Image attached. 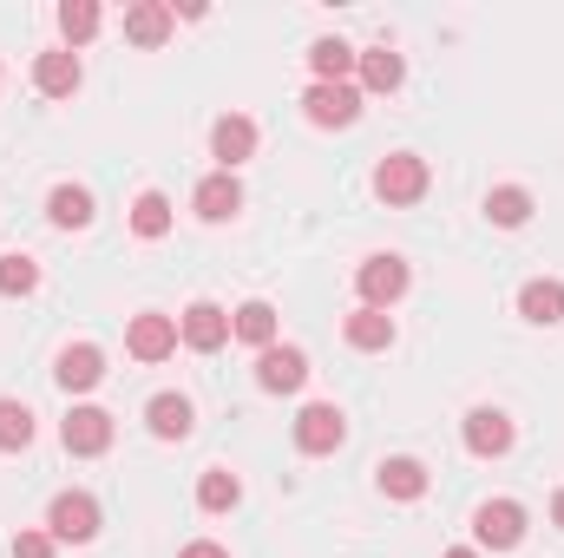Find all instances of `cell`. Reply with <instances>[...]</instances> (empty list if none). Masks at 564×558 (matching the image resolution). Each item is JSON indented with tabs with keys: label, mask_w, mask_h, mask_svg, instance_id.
<instances>
[{
	"label": "cell",
	"mask_w": 564,
	"mask_h": 558,
	"mask_svg": "<svg viewBox=\"0 0 564 558\" xmlns=\"http://www.w3.org/2000/svg\"><path fill=\"white\" fill-rule=\"evenodd\" d=\"M46 533H53L59 546L99 539V500H93V493H59V500L46 506Z\"/></svg>",
	"instance_id": "cell-1"
},
{
	"label": "cell",
	"mask_w": 564,
	"mask_h": 558,
	"mask_svg": "<svg viewBox=\"0 0 564 558\" xmlns=\"http://www.w3.org/2000/svg\"><path fill=\"white\" fill-rule=\"evenodd\" d=\"M408 282H414V270H408L401 257H368V264L355 270V289H361V309H394V302L408 296Z\"/></svg>",
	"instance_id": "cell-2"
},
{
	"label": "cell",
	"mask_w": 564,
	"mask_h": 558,
	"mask_svg": "<svg viewBox=\"0 0 564 558\" xmlns=\"http://www.w3.org/2000/svg\"><path fill=\"white\" fill-rule=\"evenodd\" d=\"M473 539H479L486 552H512V546L525 539V506H519V500H486V506L473 513Z\"/></svg>",
	"instance_id": "cell-3"
},
{
	"label": "cell",
	"mask_w": 564,
	"mask_h": 558,
	"mask_svg": "<svg viewBox=\"0 0 564 558\" xmlns=\"http://www.w3.org/2000/svg\"><path fill=\"white\" fill-rule=\"evenodd\" d=\"M375 197H388V204H414V197H426V158H414V151L381 158V164H375Z\"/></svg>",
	"instance_id": "cell-4"
},
{
	"label": "cell",
	"mask_w": 564,
	"mask_h": 558,
	"mask_svg": "<svg viewBox=\"0 0 564 558\" xmlns=\"http://www.w3.org/2000/svg\"><path fill=\"white\" fill-rule=\"evenodd\" d=\"M302 112H308V126H355L361 119V93L355 86H308L302 93Z\"/></svg>",
	"instance_id": "cell-5"
},
{
	"label": "cell",
	"mask_w": 564,
	"mask_h": 558,
	"mask_svg": "<svg viewBox=\"0 0 564 558\" xmlns=\"http://www.w3.org/2000/svg\"><path fill=\"white\" fill-rule=\"evenodd\" d=\"M177 335H184V348L217 355V348L230 342V309H217V302H191V309H184V322H177Z\"/></svg>",
	"instance_id": "cell-6"
},
{
	"label": "cell",
	"mask_w": 564,
	"mask_h": 558,
	"mask_svg": "<svg viewBox=\"0 0 564 558\" xmlns=\"http://www.w3.org/2000/svg\"><path fill=\"white\" fill-rule=\"evenodd\" d=\"M210 158H217V171H237L243 158H257V119L224 112V119L210 126Z\"/></svg>",
	"instance_id": "cell-7"
},
{
	"label": "cell",
	"mask_w": 564,
	"mask_h": 558,
	"mask_svg": "<svg viewBox=\"0 0 564 558\" xmlns=\"http://www.w3.org/2000/svg\"><path fill=\"white\" fill-rule=\"evenodd\" d=\"M341 433H348V420H341L335 401H315V408L295 415V447H302V453H335Z\"/></svg>",
	"instance_id": "cell-8"
},
{
	"label": "cell",
	"mask_w": 564,
	"mask_h": 558,
	"mask_svg": "<svg viewBox=\"0 0 564 558\" xmlns=\"http://www.w3.org/2000/svg\"><path fill=\"white\" fill-rule=\"evenodd\" d=\"M79 79H86V66H79V53H73V46H53V53H40V60H33V86H40L46 99H73V93H79Z\"/></svg>",
	"instance_id": "cell-9"
},
{
	"label": "cell",
	"mask_w": 564,
	"mask_h": 558,
	"mask_svg": "<svg viewBox=\"0 0 564 558\" xmlns=\"http://www.w3.org/2000/svg\"><path fill=\"white\" fill-rule=\"evenodd\" d=\"M53 382H59L66 395H86V388H99V382H106V355H99L93 342H73V348H59Z\"/></svg>",
	"instance_id": "cell-10"
},
{
	"label": "cell",
	"mask_w": 564,
	"mask_h": 558,
	"mask_svg": "<svg viewBox=\"0 0 564 558\" xmlns=\"http://www.w3.org/2000/svg\"><path fill=\"white\" fill-rule=\"evenodd\" d=\"M59 440H66V453L93 460V453H106V447H112V415H106V408H73L66 427H59Z\"/></svg>",
	"instance_id": "cell-11"
},
{
	"label": "cell",
	"mask_w": 564,
	"mask_h": 558,
	"mask_svg": "<svg viewBox=\"0 0 564 558\" xmlns=\"http://www.w3.org/2000/svg\"><path fill=\"white\" fill-rule=\"evenodd\" d=\"M126 348H132L139 362H164V355L177 348V322L158 315V309H144V315H132V329H126Z\"/></svg>",
	"instance_id": "cell-12"
},
{
	"label": "cell",
	"mask_w": 564,
	"mask_h": 558,
	"mask_svg": "<svg viewBox=\"0 0 564 558\" xmlns=\"http://www.w3.org/2000/svg\"><path fill=\"white\" fill-rule=\"evenodd\" d=\"M191 204H197V217H204V224H230V217L243 211V184H237L230 171H210V178L197 184V197H191Z\"/></svg>",
	"instance_id": "cell-13"
},
{
	"label": "cell",
	"mask_w": 564,
	"mask_h": 558,
	"mask_svg": "<svg viewBox=\"0 0 564 558\" xmlns=\"http://www.w3.org/2000/svg\"><path fill=\"white\" fill-rule=\"evenodd\" d=\"M257 382H263L270 395H295V388L308 382V355H302V348H263V355H257Z\"/></svg>",
	"instance_id": "cell-14"
},
{
	"label": "cell",
	"mask_w": 564,
	"mask_h": 558,
	"mask_svg": "<svg viewBox=\"0 0 564 558\" xmlns=\"http://www.w3.org/2000/svg\"><path fill=\"white\" fill-rule=\"evenodd\" d=\"M466 447H473L479 460L512 453V420L499 415V408H473V415H466Z\"/></svg>",
	"instance_id": "cell-15"
},
{
	"label": "cell",
	"mask_w": 564,
	"mask_h": 558,
	"mask_svg": "<svg viewBox=\"0 0 564 558\" xmlns=\"http://www.w3.org/2000/svg\"><path fill=\"white\" fill-rule=\"evenodd\" d=\"M171 20H177V13H171L164 0H132V7H126V40H132V46H164V40H171Z\"/></svg>",
	"instance_id": "cell-16"
},
{
	"label": "cell",
	"mask_w": 564,
	"mask_h": 558,
	"mask_svg": "<svg viewBox=\"0 0 564 558\" xmlns=\"http://www.w3.org/2000/svg\"><path fill=\"white\" fill-rule=\"evenodd\" d=\"M341 335H348V348H361V355H381V348L394 342V315H388V309H355V315L341 322Z\"/></svg>",
	"instance_id": "cell-17"
},
{
	"label": "cell",
	"mask_w": 564,
	"mask_h": 558,
	"mask_svg": "<svg viewBox=\"0 0 564 558\" xmlns=\"http://www.w3.org/2000/svg\"><path fill=\"white\" fill-rule=\"evenodd\" d=\"M519 315H525V322H539V329L564 322V282H558V277L525 282V289H519Z\"/></svg>",
	"instance_id": "cell-18"
},
{
	"label": "cell",
	"mask_w": 564,
	"mask_h": 558,
	"mask_svg": "<svg viewBox=\"0 0 564 558\" xmlns=\"http://www.w3.org/2000/svg\"><path fill=\"white\" fill-rule=\"evenodd\" d=\"M355 46L348 40H315L308 46V66H315V86H348V73H355Z\"/></svg>",
	"instance_id": "cell-19"
},
{
	"label": "cell",
	"mask_w": 564,
	"mask_h": 558,
	"mask_svg": "<svg viewBox=\"0 0 564 558\" xmlns=\"http://www.w3.org/2000/svg\"><path fill=\"white\" fill-rule=\"evenodd\" d=\"M355 66H361V86H368V93H394V86L408 79V60H401L394 46H368Z\"/></svg>",
	"instance_id": "cell-20"
},
{
	"label": "cell",
	"mask_w": 564,
	"mask_h": 558,
	"mask_svg": "<svg viewBox=\"0 0 564 558\" xmlns=\"http://www.w3.org/2000/svg\"><path fill=\"white\" fill-rule=\"evenodd\" d=\"M375 480H381V493H388V500H421V493H426V466H421V460H408V453H401V460H381V466H375Z\"/></svg>",
	"instance_id": "cell-21"
},
{
	"label": "cell",
	"mask_w": 564,
	"mask_h": 558,
	"mask_svg": "<svg viewBox=\"0 0 564 558\" xmlns=\"http://www.w3.org/2000/svg\"><path fill=\"white\" fill-rule=\"evenodd\" d=\"M230 335L250 342V348H276V309H270V302H243V309L230 315Z\"/></svg>",
	"instance_id": "cell-22"
},
{
	"label": "cell",
	"mask_w": 564,
	"mask_h": 558,
	"mask_svg": "<svg viewBox=\"0 0 564 558\" xmlns=\"http://www.w3.org/2000/svg\"><path fill=\"white\" fill-rule=\"evenodd\" d=\"M46 217H53L59 230H86V224H93V191H79V184H59V191L46 197Z\"/></svg>",
	"instance_id": "cell-23"
},
{
	"label": "cell",
	"mask_w": 564,
	"mask_h": 558,
	"mask_svg": "<svg viewBox=\"0 0 564 558\" xmlns=\"http://www.w3.org/2000/svg\"><path fill=\"white\" fill-rule=\"evenodd\" d=\"M144 420H151V433H158V440H184L197 415H191V401H184V395H158V401L144 408Z\"/></svg>",
	"instance_id": "cell-24"
},
{
	"label": "cell",
	"mask_w": 564,
	"mask_h": 558,
	"mask_svg": "<svg viewBox=\"0 0 564 558\" xmlns=\"http://www.w3.org/2000/svg\"><path fill=\"white\" fill-rule=\"evenodd\" d=\"M486 217H492L499 230H519V224L532 217V191H525V184H499V191L486 197Z\"/></svg>",
	"instance_id": "cell-25"
},
{
	"label": "cell",
	"mask_w": 564,
	"mask_h": 558,
	"mask_svg": "<svg viewBox=\"0 0 564 558\" xmlns=\"http://www.w3.org/2000/svg\"><path fill=\"white\" fill-rule=\"evenodd\" d=\"M237 500H243V480H237V473H224V466H210V473L197 480V506H204V513H230Z\"/></svg>",
	"instance_id": "cell-26"
},
{
	"label": "cell",
	"mask_w": 564,
	"mask_h": 558,
	"mask_svg": "<svg viewBox=\"0 0 564 558\" xmlns=\"http://www.w3.org/2000/svg\"><path fill=\"white\" fill-rule=\"evenodd\" d=\"M33 447V408L26 401H0V453Z\"/></svg>",
	"instance_id": "cell-27"
},
{
	"label": "cell",
	"mask_w": 564,
	"mask_h": 558,
	"mask_svg": "<svg viewBox=\"0 0 564 558\" xmlns=\"http://www.w3.org/2000/svg\"><path fill=\"white\" fill-rule=\"evenodd\" d=\"M99 20H106V13H99L93 0H66V7H59V33H66V46H86V40L99 33Z\"/></svg>",
	"instance_id": "cell-28"
},
{
	"label": "cell",
	"mask_w": 564,
	"mask_h": 558,
	"mask_svg": "<svg viewBox=\"0 0 564 558\" xmlns=\"http://www.w3.org/2000/svg\"><path fill=\"white\" fill-rule=\"evenodd\" d=\"M132 230L139 237H164L171 230V197L164 191H144L139 204H132Z\"/></svg>",
	"instance_id": "cell-29"
},
{
	"label": "cell",
	"mask_w": 564,
	"mask_h": 558,
	"mask_svg": "<svg viewBox=\"0 0 564 558\" xmlns=\"http://www.w3.org/2000/svg\"><path fill=\"white\" fill-rule=\"evenodd\" d=\"M33 289H40V264L20 257V250H7L0 257V296H33Z\"/></svg>",
	"instance_id": "cell-30"
},
{
	"label": "cell",
	"mask_w": 564,
	"mask_h": 558,
	"mask_svg": "<svg viewBox=\"0 0 564 558\" xmlns=\"http://www.w3.org/2000/svg\"><path fill=\"white\" fill-rule=\"evenodd\" d=\"M53 546H59L53 533H20L13 539V558H53Z\"/></svg>",
	"instance_id": "cell-31"
},
{
	"label": "cell",
	"mask_w": 564,
	"mask_h": 558,
	"mask_svg": "<svg viewBox=\"0 0 564 558\" xmlns=\"http://www.w3.org/2000/svg\"><path fill=\"white\" fill-rule=\"evenodd\" d=\"M177 558H230V552H224V546H210V539H197V546H184Z\"/></svg>",
	"instance_id": "cell-32"
},
{
	"label": "cell",
	"mask_w": 564,
	"mask_h": 558,
	"mask_svg": "<svg viewBox=\"0 0 564 558\" xmlns=\"http://www.w3.org/2000/svg\"><path fill=\"white\" fill-rule=\"evenodd\" d=\"M552 519H558V533H564V493H558V500H552Z\"/></svg>",
	"instance_id": "cell-33"
},
{
	"label": "cell",
	"mask_w": 564,
	"mask_h": 558,
	"mask_svg": "<svg viewBox=\"0 0 564 558\" xmlns=\"http://www.w3.org/2000/svg\"><path fill=\"white\" fill-rule=\"evenodd\" d=\"M446 558H479V552H473V546H453V552H446Z\"/></svg>",
	"instance_id": "cell-34"
}]
</instances>
